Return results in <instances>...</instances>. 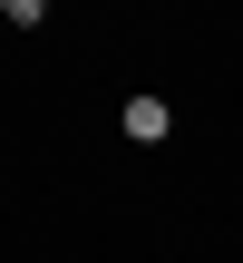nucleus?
<instances>
[{
	"label": "nucleus",
	"mask_w": 243,
	"mask_h": 263,
	"mask_svg": "<svg viewBox=\"0 0 243 263\" xmlns=\"http://www.w3.org/2000/svg\"><path fill=\"white\" fill-rule=\"evenodd\" d=\"M117 127H127L136 146H166V137H175V107H166V98H127V117H117Z\"/></svg>",
	"instance_id": "obj_1"
}]
</instances>
